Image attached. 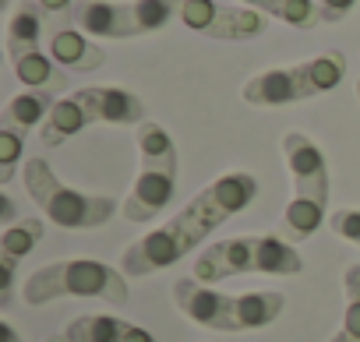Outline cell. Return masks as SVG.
Returning <instances> with one entry per match:
<instances>
[{
	"label": "cell",
	"instance_id": "obj_13",
	"mask_svg": "<svg viewBox=\"0 0 360 342\" xmlns=\"http://www.w3.org/2000/svg\"><path fill=\"white\" fill-rule=\"evenodd\" d=\"M8 60L25 88H43L53 96L68 88V74L50 53H43L39 43H8Z\"/></svg>",
	"mask_w": 360,
	"mask_h": 342
},
{
	"label": "cell",
	"instance_id": "obj_12",
	"mask_svg": "<svg viewBox=\"0 0 360 342\" xmlns=\"http://www.w3.org/2000/svg\"><path fill=\"white\" fill-rule=\"evenodd\" d=\"M75 25L85 36L99 39H134L141 36L134 4H117V0H78L75 4Z\"/></svg>",
	"mask_w": 360,
	"mask_h": 342
},
{
	"label": "cell",
	"instance_id": "obj_10",
	"mask_svg": "<svg viewBox=\"0 0 360 342\" xmlns=\"http://www.w3.org/2000/svg\"><path fill=\"white\" fill-rule=\"evenodd\" d=\"M255 198H258V180H255L251 173H226V177L212 180L205 191H198L184 209L212 233V230L223 226L226 219L240 216Z\"/></svg>",
	"mask_w": 360,
	"mask_h": 342
},
{
	"label": "cell",
	"instance_id": "obj_21",
	"mask_svg": "<svg viewBox=\"0 0 360 342\" xmlns=\"http://www.w3.org/2000/svg\"><path fill=\"white\" fill-rule=\"evenodd\" d=\"M180 8H184V0H134V18L141 36L166 29L173 18H180Z\"/></svg>",
	"mask_w": 360,
	"mask_h": 342
},
{
	"label": "cell",
	"instance_id": "obj_14",
	"mask_svg": "<svg viewBox=\"0 0 360 342\" xmlns=\"http://www.w3.org/2000/svg\"><path fill=\"white\" fill-rule=\"evenodd\" d=\"M60 67L68 71H99L106 64V53L103 46H96L78 25H60V29H50V50H46Z\"/></svg>",
	"mask_w": 360,
	"mask_h": 342
},
{
	"label": "cell",
	"instance_id": "obj_23",
	"mask_svg": "<svg viewBox=\"0 0 360 342\" xmlns=\"http://www.w3.org/2000/svg\"><path fill=\"white\" fill-rule=\"evenodd\" d=\"M25 131L22 127H11V124H0V188H8L18 173L22 162V152H25Z\"/></svg>",
	"mask_w": 360,
	"mask_h": 342
},
{
	"label": "cell",
	"instance_id": "obj_30",
	"mask_svg": "<svg viewBox=\"0 0 360 342\" xmlns=\"http://www.w3.org/2000/svg\"><path fill=\"white\" fill-rule=\"evenodd\" d=\"M356 99H360V81H356Z\"/></svg>",
	"mask_w": 360,
	"mask_h": 342
},
{
	"label": "cell",
	"instance_id": "obj_9",
	"mask_svg": "<svg viewBox=\"0 0 360 342\" xmlns=\"http://www.w3.org/2000/svg\"><path fill=\"white\" fill-rule=\"evenodd\" d=\"M180 22L191 32H202L209 39H226V43L258 39L269 29V15L255 8H223L216 0H184Z\"/></svg>",
	"mask_w": 360,
	"mask_h": 342
},
{
	"label": "cell",
	"instance_id": "obj_26",
	"mask_svg": "<svg viewBox=\"0 0 360 342\" xmlns=\"http://www.w3.org/2000/svg\"><path fill=\"white\" fill-rule=\"evenodd\" d=\"M15 272H18V261L8 258V254H0V307H8V300H11Z\"/></svg>",
	"mask_w": 360,
	"mask_h": 342
},
{
	"label": "cell",
	"instance_id": "obj_29",
	"mask_svg": "<svg viewBox=\"0 0 360 342\" xmlns=\"http://www.w3.org/2000/svg\"><path fill=\"white\" fill-rule=\"evenodd\" d=\"M46 342H68V338H64V331H60V335H50Z\"/></svg>",
	"mask_w": 360,
	"mask_h": 342
},
{
	"label": "cell",
	"instance_id": "obj_6",
	"mask_svg": "<svg viewBox=\"0 0 360 342\" xmlns=\"http://www.w3.org/2000/svg\"><path fill=\"white\" fill-rule=\"evenodd\" d=\"M22 184L29 198L39 205V212L60 230H99L120 212V205L110 195H89V191L68 188L43 155L22 166Z\"/></svg>",
	"mask_w": 360,
	"mask_h": 342
},
{
	"label": "cell",
	"instance_id": "obj_8",
	"mask_svg": "<svg viewBox=\"0 0 360 342\" xmlns=\"http://www.w3.org/2000/svg\"><path fill=\"white\" fill-rule=\"evenodd\" d=\"M212 233L188 212V209H180L166 226H155L148 230L141 240H134L124 258H120V268L127 279H145L152 272H162L169 265H176L180 258H184L188 251H195L198 244H205Z\"/></svg>",
	"mask_w": 360,
	"mask_h": 342
},
{
	"label": "cell",
	"instance_id": "obj_2",
	"mask_svg": "<svg viewBox=\"0 0 360 342\" xmlns=\"http://www.w3.org/2000/svg\"><path fill=\"white\" fill-rule=\"evenodd\" d=\"M283 155L293 177V198L279 219V230L290 244H300L328 223V162L304 131H290L283 138Z\"/></svg>",
	"mask_w": 360,
	"mask_h": 342
},
{
	"label": "cell",
	"instance_id": "obj_16",
	"mask_svg": "<svg viewBox=\"0 0 360 342\" xmlns=\"http://www.w3.org/2000/svg\"><path fill=\"white\" fill-rule=\"evenodd\" d=\"M89 124H92V120H89L85 106H82L75 96H68V99H57V106L50 110L46 124L39 127V138H43L46 148H57V145H64L68 138H75L78 131H85Z\"/></svg>",
	"mask_w": 360,
	"mask_h": 342
},
{
	"label": "cell",
	"instance_id": "obj_17",
	"mask_svg": "<svg viewBox=\"0 0 360 342\" xmlns=\"http://www.w3.org/2000/svg\"><path fill=\"white\" fill-rule=\"evenodd\" d=\"M53 106H57V96H53V92L25 88V92H18V96L4 106V124L22 127V131H29V127H43Z\"/></svg>",
	"mask_w": 360,
	"mask_h": 342
},
{
	"label": "cell",
	"instance_id": "obj_25",
	"mask_svg": "<svg viewBox=\"0 0 360 342\" xmlns=\"http://www.w3.org/2000/svg\"><path fill=\"white\" fill-rule=\"evenodd\" d=\"M43 8V15L53 22V29L60 25H75V0H36Z\"/></svg>",
	"mask_w": 360,
	"mask_h": 342
},
{
	"label": "cell",
	"instance_id": "obj_27",
	"mask_svg": "<svg viewBox=\"0 0 360 342\" xmlns=\"http://www.w3.org/2000/svg\"><path fill=\"white\" fill-rule=\"evenodd\" d=\"M353 4H356V0H318V8H321V22H328V25L342 22V18L353 11Z\"/></svg>",
	"mask_w": 360,
	"mask_h": 342
},
{
	"label": "cell",
	"instance_id": "obj_15",
	"mask_svg": "<svg viewBox=\"0 0 360 342\" xmlns=\"http://www.w3.org/2000/svg\"><path fill=\"white\" fill-rule=\"evenodd\" d=\"M68 342H155L141 324H131L113 314H82L64 328Z\"/></svg>",
	"mask_w": 360,
	"mask_h": 342
},
{
	"label": "cell",
	"instance_id": "obj_18",
	"mask_svg": "<svg viewBox=\"0 0 360 342\" xmlns=\"http://www.w3.org/2000/svg\"><path fill=\"white\" fill-rule=\"evenodd\" d=\"M244 8H255L262 15H272L293 29H314L321 25V8L318 0H240Z\"/></svg>",
	"mask_w": 360,
	"mask_h": 342
},
{
	"label": "cell",
	"instance_id": "obj_11",
	"mask_svg": "<svg viewBox=\"0 0 360 342\" xmlns=\"http://www.w3.org/2000/svg\"><path fill=\"white\" fill-rule=\"evenodd\" d=\"M75 99L85 106L92 124H131V127H138V124L148 120L145 103L134 92L117 88V85H89V88H78Z\"/></svg>",
	"mask_w": 360,
	"mask_h": 342
},
{
	"label": "cell",
	"instance_id": "obj_24",
	"mask_svg": "<svg viewBox=\"0 0 360 342\" xmlns=\"http://www.w3.org/2000/svg\"><path fill=\"white\" fill-rule=\"evenodd\" d=\"M328 226H332L335 237H342V240H349V244L360 247V209H339V212H332L328 216Z\"/></svg>",
	"mask_w": 360,
	"mask_h": 342
},
{
	"label": "cell",
	"instance_id": "obj_28",
	"mask_svg": "<svg viewBox=\"0 0 360 342\" xmlns=\"http://www.w3.org/2000/svg\"><path fill=\"white\" fill-rule=\"evenodd\" d=\"M0 342H22V335H18L8 321H0Z\"/></svg>",
	"mask_w": 360,
	"mask_h": 342
},
{
	"label": "cell",
	"instance_id": "obj_7",
	"mask_svg": "<svg viewBox=\"0 0 360 342\" xmlns=\"http://www.w3.org/2000/svg\"><path fill=\"white\" fill-rule=\"evenodd\" d=\"M342 74H346V57L339 50H325L304 64L276 67V71H262L248 78L240 96L251 106H290V103H304L321 92H332L342 81Z\"/></svg>",
	"mask_w": 360,
	"mask_h": 342
},
{
	"label": "cell",
	"instance_id": "obj_4",
	"mask_svg": "<svg viewBox=\"0 0 360 342\" xmlns=\"http://www.w3.org/2000/svg\"><path fill=\"white\" fill-rule=\"evenodd\" d=\"M134 145L141 169L131 184V195L120 205V216L127 223H152L166 212V205L176 195V145L169 131L155 120H145L134 127Z\"/></svg>",
	"mask_w": 360,
	"mask_h": 342
},
{
	"label": "cell",
	"instance_id": "obj_20",
	"mask_svg": "<svg viewBox=\"0 0 360 342\" xmlns=\"http://www.w3.org/2000/svg\"><path fill=\"white\" fill-rule=\"evenodd\" d=\"M342 324L328 342H360V265H349L342 275Z\"/></svg>",
	"mask_w": 360,
	"mask_h": 342
},
{
	"label": "cell",
	"instance_id": "obj_1",
	"mask_svg": "<svg viewBox=\"0 0 360 342\" xmlns=\"http://www.w3.org/2000/svg\"><path fill=\"white\" fill-rule=\"evenodd\" d=\"M173 303L188 321L212 328V331H255V328H269L272 321L283 317L286 310V296L262 289V293H240V296H226L205 282H198L195 275H184L173 282Z\"/></svg>",
	"mask_w": 360,
	"mask_h": 342
},
{
	"label": "cell",
	"instance_id": "obj_3",
	"mask_svg": "<svg viewBox=\"0 0 360 342\" xmlns=\"http://www.w3.org/2000/svg\"><path fill=\"white\" fill-rule=\"evenodd\" d=\"M22 296L29 307H46L64 296H85V300H103V303L124 307L131 300V289H127L124 268H113V265L92 261V258H71V261H53V265L36 268L25 279Z\"/></svg>",
	"mask_w": 360,
	"mask_h": 342
},
{
	"label": "cell",
	"instance_id": "obj_19",
	"mask_svg": "<svg viewBox=\"0 0 360 342\" xmlns=\"http://www.w3.org/2000/svg\"><path fill=\"white\" fill-rule=\"evenodd\" d=\"M43 233H46L43 219H15V223L4 226V233H0V254L22 261V258H29L39 247Z\"/></svg>",
	"mask_w": 360,
	"mask_h": 342
},
{
	"label": "cell",
	"instance_id": "obj_5",
	"mask_svg": "<svg viewBox=\"0 0 360 342\" xmlns=\"http://www.w3.org/2000/svg\"><path fill=\"white\" fill-rule=\"evenodd\" d=\"M300 275L304 261L286 237H230L205 247L195 258L191 275L205 286L233 279V275Z\"/></svg>",
	"mask_w": 360,
	"mask_h": 342
},
{
	"label": "cell",
	"instance_id": "obj_22",
	"mask_svg": "<svg viewBox=\"0 0 360 342\" xmlns=\"http://www.w3.org/2000/svg\"><path fill=\"white\" fill-rule=\"evenodd\" d=\"M43 39V8L36 0H22L8 22V43H39Z\"/></svg>",
	"mask_w": 360,
	"mask_h": 342
}]
</instances>
